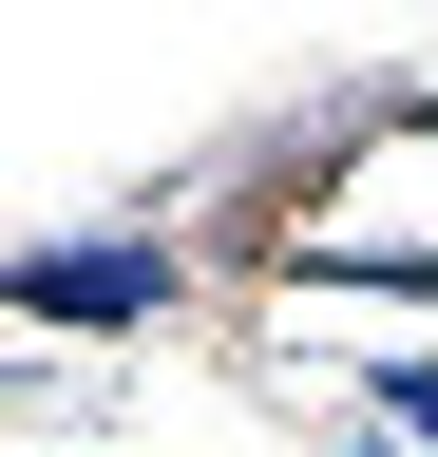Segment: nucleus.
<instances>
[{"mask_svg":"<svg viewBox=\"0 0 438 457\" xmlns=\"http://www.w3.org/2000/svg\"><path fill=\"white\" fill-rule=\"evenodd\" d=\"M153 286H172V248H134V228H95V248H20V305H38V324H134Z\"/></svg>","mask_w":438,"mask_h":457,"instance_id":"nucleus-1","label":"nucleus"},{"mask_svg":"<svg viewBox=\"0 0 438 457\" xmlns=\"http://www.w3.org/2000/svg\"><path fill=\"white\" fill-rule=\"evenodd\" d=\"M381 400H401V420H419V438H438V362H381Z\"/></svg>","mask_w":438,"mask_h":457,"instance_id":"nucleus-2","label":"nucleus"}]
</instances>
